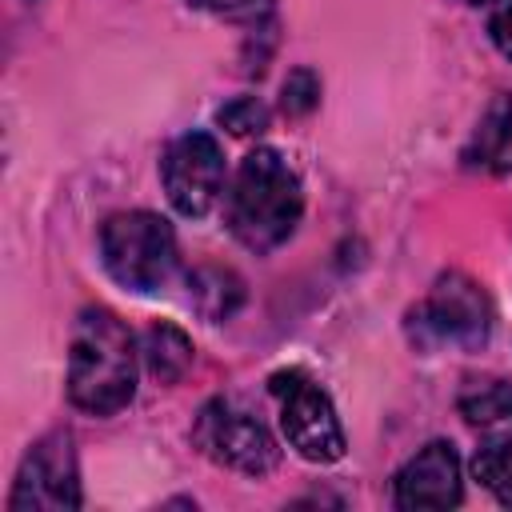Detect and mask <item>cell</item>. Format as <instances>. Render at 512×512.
I'll return each instance as SVG.
<instances>
[{
    "instance_id": "1",
    "label": "cell",
    "mask_w": 512,
    "mask_h": 512,
    "mask_svg": "<svg viewBox=\"0 0 512 512\" xmlns=\"http://www.w3.org/2000/svg\"><path fill=\"white\" fill-rule=\"evenodd\" d=\"M136 396V340L108 308H84L68 348V400L80 412L112 416Z\"/></svg>"
},
{
    "instance_id": "2",
    "label": "cell",
    "mask_w": 512,
    "mask_h": 512,
    "mask_svg": "<svg viewBox=\"0 0 512 512\" xmlns=\"http://www.w3.org/2000/svg\"><path fill=\"white\" fill-rule=\"evenodd\" d=\"M304 212L300 176L276 148H256L240 160L228 192V228L248 252L280 248Z\"/></svg>"
},
{
    "instance_id": "3",
    "label": "cell",
    "mask_w": 512,
    "mask_h": 512,
    "mask_svg": "<svg viewBox=\"0 0 512 512\" xmlns=\"http://www.w3.org/2000/svg\"><path fill=\"white\" fill-rule=\"evenodd\" d=\"M100 260L116 284L156 292L176 268V232L156 212H116L100 228Z\"/></svg>"
},
{
    "instance_id": "4",
    "label": "cell",
    "mask_w": 512,
    "mask_h": 512,
    "mask_svg": "<svg viewBox=\"0 0 512 512\" xmlns=\"http://www.w3.org/2000/svg\"><path fill=\"white\" fill-rule=\"evenodd\" d=\"M492 332L484 288L464 272H444L412 308V340L420 348H480Z\"/></svg>"
},
{
    "instance_id": "5",
    "label": "cell",
    "mask_w": 512,
    "mask_h": 512,
    "mask_svg": "<svg viewBox=\"0 0 512 512\" xmlns=\"http://www.w3.org/2000/svg\"><path fill=\"white\" fill-rule=\"evenodd\" d=\"M268 388L280 404V428L304 460L332 464L344 456V428L320 384H312L300 368H284L268 380Z\"/></svg>"
},
{
    "instance_id": "6",
    "label": "cell",
    "mask_w": 512,
    "mask_h": 512,
    "mask_svg": "<svg viewBox=\"0 0 512 512\" xmlns=\"http://www.w3.org/2000/svg\"><path fill=\"white\" fill-rule=\"evenodd\" d=\"M192 436L204 448V456H212L224 468L248 472V476H264L280 460V448H276L272 432L252 412H244L240 404H232L224 396H216L200 408Z\"/></svg>"
},
{
    "instance_id": "7",
    "label": "cell",
    "mask_w": 512,
    "mask_h": 512,
    "mask_svg": "<svg viewBox=\"0 0 512 512\" xmlns=\"http://www.w3.org/2000/svg\"><path fill=\"white\" fill-rule=\"evenodd\" d=\"M12 512H64V508H80V472H76V448L68 432H48L40 436L20 472H16V488L8 496Z\"/></svg>"
},
{
    "instance_id": "8",
    "label": "cell",
    "mask_w": 512,
    "mask_h": 512,
    "mask_svg": "<svg viewBox=\"0 0 512 512\" xmlns=\"http://www.w3.org/2000/svg\"><path fill=\"white\" fill-rule=\"evenodd\" d=\"M168 204L180 216H204L224 192V148L212 132H184L160 160Z\"/></svg>"
},
{
    "instance_id": "9",
    "label": "cell",
    "mask_w": 512,
    "mask_h": 512,
    "mask_svg": "<svg viewBox=\"0 0 512 512\" xmlns=\"http://www.w3.org/2000/svg\"><path fill=\"white\" fill-rule=\"evenodd\" d=\"M392 496L400 508L420 512V508H452L464 496L460 480V456L448 440L424 444L392 480Z\"/></svg>"
},
{
    "instance_id": "10",
    "label": "cell",
    "mask_w": 512,
    "mask_h": 512,
    "mask_svg": "<svg viewBox=\"0 0 512 512\" xmlns=\"http://www.w3.org/2000/svg\"><path fill=\"white\" fill-rule=\"evenodd\" d=\"M468 164L488 172H512V92L496 96L464 152Z\"/></svg>"
},
{
    "instance_id": "11",
    "label": "cell",
    "mask_w": 512,
    "mask_h": 512,
    "mask_svg": "<svg viewBox=\"0 0 512 512\" xmlns=\"http://www.w3.org/2000/svg\"><path fill=\"white\" fill-rule=\"evenodd\" d=\"M188 300L204 320H228L244 304V280L232 268L200 264L188 276Z\"/></svg>"
},
{
    "instance_id": "12",
    "label": "cell",
    "mask_w": 512,
    "mask_h": 512,
    "mask_svg": "<svg viewBox=\"0 0 512 512\" xmlns=\"http://www.w3.org/2000/svg\"><path fill=\"white\" fill-rule=\"evenodd\" d=\"M460 416L476 428L488 432H504L512 428V380H468L460 400H456Z\"/></svg>"
},
{
    "instance_id": "13",
    "label": "cell",
    "mask_w": 512,
    "mask_h": 512,
    "mask_svg": "<svg viewBox=\"0 0 512 512\" xmlns=\"http://www.w3.org/2000/svg\"><path fill=\"white\" fill-rule=\"evenodd\" d=\"M144 364L160 384H176L188 368H192V340L176 328V324H152L144 332Z\"/></svg>"
},
{
    "instance_id": "14",
    "label": "cell",
    "mask_w": 512,
    "mask_h": 512,
    "mask_svg": "<svg viewBox=\"0 0 512 512\" xmlns=\"http://www.w3.org/2000/svg\"><path fill=\"white\" fill-rule=\"evenodd\" d=\"M472 472L500 504L512 508V440H488L472 456Z\"/></svg>"
},
{
    "instance_id": "15",
    "label": "cell",
    "mask_w": 512,
    "mask_h": 512,
    "mask_svg": "<svg viewBox=\"0 0 512 512\" xmlns=\"http://www.w3.org/2000/svg\"><path fill=\"white\" fill-rule=\"evenodd\" d=\"M216 120H220L232 136H252V132H264V128H268V108H264L256 96H236V100H228V104L216 112Z\"/></svg>"
},
{
    "instance_id": "16",
    "label": "cell",
    "mask_w": 512,
    "mask_h": 512,
    "mask_svg": "<svg viewBox=\"0 0 512 512\" xmlns=\"http://www.w3.org/2000/svg\"><path fill=\"white\" fill-rule=\"evenodd\" d=\"M316 100H320V76L312 68H292L288 80H284V96H280L284 112L288 116H308L316 108Z\"/></svg>"
},
{
    "instance_id": "17",
    "label": "cell",
    "mask_w": 512,
    "mask_h": 512,
    "mask_svg": "<svg viewBox=\"0 0 512 512\" xmlns=\"http://www.w3.org/2000/svg\"><path fill=\"white\" fill-rule=\"evenodd\" d=\"M204 8L220 12L224 20H236L244 28H264L272 20V0H204Z\"/></svg>"
},
{
    "instance_id": "18",
    "label": "cell",
    "mask_w": 512,
    "mask_h": 512,
    "mask_svg": "<svg viewBox=\"0 0 512 512\" xmlns=\"http://www.w3.org/2000/svg\"><path fill=\"white\" fill-rule=\"evenodd\" d=\"M488 32H492V44H496V52H500L504 60H512V4H504V8L492 16Z\"/></svg>"
},
{
    "instance_id": "19",
    "label": "cell",
    "mask_w": 512,
    "mask_h": 512,
    "mask_svg": "<svg viewBox=\"0 0 512 512\" xmlns=\"http://www.w3.org/2000/svg\"><path fill=\"white\" fill-rule=\"evenodd\" d=\"M464 4H492V0H464Z\"/></svg>"
},
{
    "instance_id": "20",
    "label": "cell",
    "mask_w": 512,
    "mask_h": 512,
    "mask_svg": "<svg viewBox=\"0 0 512 512\" xmlns=\"http://www.w3.org/2000/svg\"><path fill=\"white\" fill-rule=\"evenodd\" d=\"M188 4H196V8H204V0H188Z\"/></svg>"
}]
</instances>
